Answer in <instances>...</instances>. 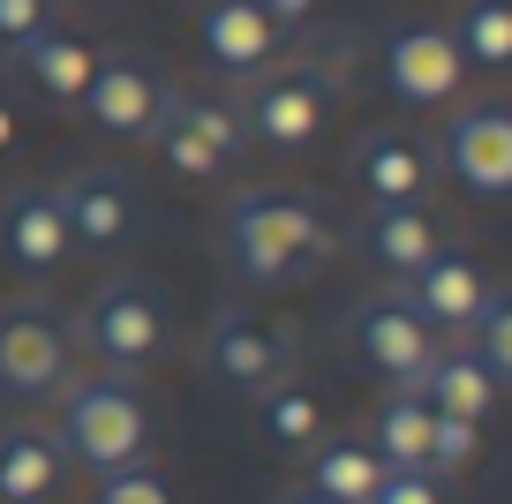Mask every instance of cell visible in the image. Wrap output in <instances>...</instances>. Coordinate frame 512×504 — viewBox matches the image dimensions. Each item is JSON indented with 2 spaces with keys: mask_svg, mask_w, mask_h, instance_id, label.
I'll use <instances>...</instances> for the list:
<instances>
[{
  "mask_svg": "<svg viewBox=\"0 0 512 504\" xmlns=\"http://www.w3.org/2000/svg\"><path fill=\"white\" fill-rule=\"evenodd\" d=\"M76 8H106V0H76Z\"/></svg>",
  "mask_w": 512,
  "mask_h": 504,
  "instance_id": "33",
  "label": "cell"
},
{
  "mask_svg": "<svg viewBox=\"0 0 512 504\" xmlns=\"http://www.w3.org/2000/svg\"><path fill=\"white\" fill-rule=\"evenodd\" d=\"M400 301L437 331V339H445V331H475V316H482V301H490V286H482V271L467 264V256L437 249L422 271H407V279H400Z\"/></svg>",
  "mask_w": 512,
  "mask_h": 504,
  "instance_id": "14",
  "label": "cell"
},
{
  "mask_svg": "<svg viewBox=\"0 0 512 504\" xmlns=\"http://www.w3.org/2000/svg\"><path fill=\"white\" fill-rule=\"evenodd\" d=\"M76 369V324L46 301H0V392L53 399Z\"/></svg>",
  "mask_w": 512,
  "mask_h": 504,
  "instance_id": "6",
  "label": "cell"
},
{
  "mask_svg": "<svg viewBox=\"0 0 512 504\" xmlns=\"http://www.w3.org/2000/svg\"><path fill=\"white\" fill-rule=\"evenodd\" d=\"M422 407H430V414H460V422H490V407H497V384H490V369H482L475 362V354H437V362H430V377H422Z\"/></svg>",
  "mask_w": 512,
  "mask_h": 504,
  "instance_id": "20",
  "label": "cell"
},
{
  "mask_svg": "<svg viewBox=\"0 0 512 504\" xmlns=\"http://www.w3.org/2000/svg\"><path fill=\"white\" fill-rule=\"evenodd\" d=\"M16 136H23V113H16V106H8V98H0V158L16 151Z\"/></svg>",
  "mask_w": 512,
  "mask_h": 504,
  "instance_id": "31",
  "label": "cell"
},
{
  "mask_svg": "<svg viewBox=\"0 0 512 504\" xmlns=\"http://www.w3.org/2000/svg\"><path fill=\"white\" fill-rule=\"evenodd\" d=\"M354 354H362L392 392H422V377H430V362L445 354V339H437V331L422 324L400 294H392V301L354 309Z\"/></svg>",
  "mask_w": 512,
  "mask_h": 504,
  "instance_id": "9",
  "label": "cell"
},
{
  "mask_svg": "<svg viewBox=\"0 0 512 504\" xmlns=\"http://www.w3.org/2000/svg\"><path fill=\"white\" fill-rule=\"evenodd\" d=\"M475 444H482V422H460V414H437L430 422V482H445V474H467L475 467Z\"/></svg>",
  "mask_w": 512,
  "mask_h": 504,
  "instance_id": "26",
  "label": "cell"
},
{
  "mask_svg": "<svg viewBox=\"0 0 512 504\" xmlns=\"http://www.w3.org/2000/svg\"><path fill=\"white\" fill-rule=\"evenodd\" d=\"M256 8H264L279 31H287V23H309V16H317V0H256Z\"/></svg>",
  "mask_w": 512,
  "mask_h": 504,
  "instance_id": "30",
  "label": "cell"
},
{
  "mask_svg": "<svg viewBox=\"0 0 512 504\" xmlns=\"http://www.w3.org/2000/svg\"><path fill=\"white\" fill-rule=\"evenodd\" d=\"M204 377H219L241 399H264L294 377V339L249 309H219L204 324Z\"/></svg>",
  "mask_w": 512,
  "mask_h": 504,
  "instance_id": "7",
  "label": "cell"
},
{
  "mask_svg": "<svg viewBox=\"0 0 512 504\" xmlns=\"http://www.w3.org/2000/svg\"><path fill=\"white\" fill-rule=\"evenodd\" d=\"M53 437H61V452L76 459V467H91L98 482H106V474H121V467H144L151 407H144V392H136V377L91 369V377L53 392Z\"/></svg>",
  "mask_w": 512,
  "mask_h": 504,
  "instance_id": "2",
  "label": "cell"
},
{
  "mask_svg": "<svg viewBox=\"0 0 512 504\" xmlns=\"http://www.w3.org/2000/svg\"><path fill=\"white\" fill-rule=\"evenodd\" d=\"M226 234V256L249 286H287V279H309V271L332 256V226L309 196H279V189H249L226 204L219 219Z\"/></svg>",
  "mask_w": 512,
  "mask_h": 504,
  "instance_id": "1",
  "label": "cell"
},
{
  "mask_svg": "<svg viewBox=\"0 0 512 504\" xmlns=\"http://www.w3.org/2000/svg\"><path fill=\"white\" fill-rule=\"evenodd\" d=\"M256 407H264V437H272V444H287V452H294V444H317V437H324V407H317L309 392H294V384L264 392Z\"/></svg>",
  "mask_w": 512,
  "mask_h": 504,
  "instance_id": "24",
  "label": "cell"
},
{
  "mask_svg": "<svg viewBox=\"0 0 512 504\" xmlns=\"http://www.w3.org/2000/svg\"><path fill=\"white\" fill-rule=\"evenodd\" d=\"M98 504H174V489H166V474L151 467H121L98 482Z\"/></svg>",
  "mask_w": 512,
  "mask_h": 504,
  "instance_id": "27",
  "label": "cell"
},
{
  "mask_svg": "<svg viewBox=\"0 0 512 504\" xmlns=\"http://www.w3.org/2000/svg\"><path fill=\"white\" fill-rule=\"evenodd\" d=\"M8 68H16L46 106H76V98L91 91V76H98V53H91V38H76V31H38L31 46L8 53Z\"/></svg>",
  "mask_w": 512,
  "mask_h": 504,
  "instance_id": "17",
  "label": "cell"
},
{
  "mask_svg": "<svg viewBox=\"0 0 512 504\" xmlns=\"http://www.w3.org/2000/svg\"><path fill=\"white\" fill-rule=\"evenodd\" d=\"M151 143H159V166L181 181H219L226 166L241 158V113L234 98H204V91H181L166 83L159 98V121H151Z\"/></svg>",
  "mask_w": 512,
  "mask_h": 504,
  "instance_id": "4",
  "label": "cell"
},
{
  "mask_svg": "<svg viewBox=\"0 0 512 504\" xmlns=\"http://www.w3.org/2000/svg\"><path fill=\"white\" fill-rule=\"evenodd\" d=\"M234 113H241V136L264 143V151H309L332 121V83H324V68H264L234 98Z\"/></svg>",
  "mask_w": 512,
  "mask_h": 504,
  "instance_id": "5",
  "label": "cell"
},
{
  "mask_svg": "<svg viewBox=\"0 0 512 504\" xmlns=\"http://www.w3.org/2000/svg\"><path fill=\"white\" fill-rule=\"evenodd\" d=\"M347 166H354V189H362L369 204H415V196L430 189V143L392 136V128L362 136Z\"/></svg>",
  "mask_w": 512,
  "mask_h": 504,
  "instance_id": "16",
  "label": "cell"
},
{
  "mask_svg": "<svg viewBox=\"0 0 512 504\" xmlns=\"http://www.w3.org/2000/svg\"><path fill=\"white\" fill-rule=\"evenodd\" d=\"M377 504H445V489H437L430 474H392V467H384Z\"/></svg>",
  "mask_w": 512,
  "mask_h": 504,
  "instance_id": "29",
  "label": "cell"
},
{
  "mask_svg": "<svg viewBox=\"0 0 512 504\" xmlns=\"http://www.w3.org/2000/svg\"><path fill=\"white\" fill-rule=\"evenodd\" d=\"M279 504H324V497H317V489H294V497H279Z\"/></svg>",
  "mask_w": 512,
  "mask_h": 504,
  "instance_id": "32",
  "label": "cell"
},
{
  "mask_svg": "<svg viewBox=\"0 0 512 504\" xmlns=\"http://www.w3.org/2000/svg\"><path fill=\"white\" fill-rule=\"evenodd\" d=\"M430 422H437V414L422 407L415 392H392V399L377 407V429H369V452H377L392 474H422V467H430Z\"/></svg>",
  "mask_w": 512,
  "mask_h": 504,
  "instance_id": "22",
  "label": "cell"
},
{
  "mask_svg": "<svg viewBox=\"0 0 512 504\" xmlns=\"http://www.w3.org/2000/svg\"><path fill=\"white\" fill-rule=\"evenodd\" d=\"M61 474H68V452L53 429H31V422L0 429V504H46L61 489Z\"/></svg>",
  "mask_w": 512,
  "mask_h": 504,
  "instance_id": "18",
  "label": "cell"
},
{
  "mask_svg": "<svg viewBox=\"0 0 512 504\" xmlns=\"http://www.w3.org/2000/svg\"><path fill=\"white\" fill-rule=\"evenodd\" d=\"M362 249L377 256L392 279H407V271H422L437 256V226H430V211H415V204H377L362 219Z\"/></svg>",
  "mask_w": 512,
  "mask_h": 504,
  "instance_id": "19",
  "label": "cell"
},
{
  "mask_svg": "<svg viewBox=\"0 0 512 504\" xmlns=\"http://www.w3.org/2000/svg\"><path fill=\"white\" fill-rule=\"evenodd\" d=\"M38 31H53V0H0V46L8 53L31 46Z\"/></svg>",
  "mask_w": 512,
  "mask_h": 504,
  "instance_id": "28",
  "label": "cell"
},
{
  "mask_svg": "<svg viewBox=\"0 0 512 504\" xmlns=\"http://www.w3.org/2000/svg\"><path fill=\"white\" fill-rule=\"evenodd\" d=\"M0 256L16 271H31V279H53V271L76 256L68 219H61V196L38 189V181H23V189L0 196Z\"/></svg>",
  "mask_w": 512,
  "mask_h": 504,
  "instance_id": "12",
  "label": "cell"
},
{
  "mask_svg": "<svg viewBox=\"0 0 512 504\" xmlns=\"http://www.w3.org/2000/svg\"><path fill=\"white\" fill-rule=\"evenodd\" d=\"M467 339H475V362L490 369V384H505L512 392V294H490L482 301V316H475V331H467Z\"/></svg>",
  "mask_w": 512,
  "mask_h": 504,
  "instance_id": "25",
  "label": "cell"
},
{
  "mask_svg": "<svg viewBox=\"0 0 512 504\" xmlns=\"http://www.w3.org/2000/svg\"><path fill=\"white\" fill-rule=\"evenodd\" d=\"M467 83V53L445 23H407L384 38V91L400 106H445Z\"/></svg>",
  "mask_w": 512,
  "mask_h": 504,
  "instance_id": "10",
  "label": "cell"
},
{
  "mask_svg": "<svg viewBox=\"0 0 512 504\" xmlns=\"http://www.w3.org/2000/svg\"><path fill=\"white\" fill-rule=\"evenodd\" d=\"M61 219H68V241H76L83 256H113L136 241V226H144V204H136V181L121 174V166H76V174L61 181Z\"/></svg>",
  "mask_w": 512,
  "mask_h": 504,
  "instance_id": "8",
  "label": "cell"
},
{
  "mask_svg": "<svg viewBox=\"0 0 512 504\" xmlns=\"http://www.w3.org/2000/svg\"><path fill=\"white\" fill-rule=\"evenodd\" d=\"M159 98H166V83L151 76L144 61L113 53V61H98L91 91H83L76 106H83V121H91L98 136H151V121H159Z\"/></svg>",
  "mask_w": 512,
  "mask_h": 504,
  "instance_id": "13",
  "label": "cell"
},
{
  "mask_svg": "<svg viewBox=\"0 0 512 504\" xmlns=\"http://www.w3.org/2000/svg\"><path fill=\"white\" fill-rule=\"evenodd\" d=\"M76 347L91 354L106 377H136V369H151L166 347H174V309H166V294H159L151 279L113 271V279L83 301Z\"/></svg>",
  "mask_w": 512,
  "mask_h": 504,
  "instance_id": "3",
  "label": "cell"
},
{
  "mask_svg": "<svg viewBox=\"0 0 512 504\" xmlns=\"http://www.w3.org/2000/svg\"><path fill=\"white\" fill-rule=\"evenodd\" d=\"M196 31H204V61L219 68V76H264L279 38H287L256 0H204Z\"/></svg>",
  "mask_w": 512,
  "mask_h": 504,
  "instance_id": "15",
  "label": "cell"
},
{
  "mask_svg": "<svg viewBox=\"0 0 512 504\" xmlns=\"http://www.w3.org/2000/svg\"><path fill=\"white\" fill-rule=\"evenodd\" d=\"M377 482H384V459L362 437L317 444V459H309V489L324 504H377Z\"/></svg>",
  "mask_w": 512,
  "mask_h": 504,
  "instance_id": "21",
  "label": "cell"
},
{
  "mask_svg": "<svg viewBox=\"0 0 512 504\" xmlns=\"http://www.w3.org/2000/svg\"><path fill=\"white\" fill-rule=\"evenodd\" d=\"M452 38H460L467 68H512V0H467Z\"/></svg>",
  "mask_w": 512,
  "mask_h": 504,
  "instance_id": "23",
  "label": "cell"
},
{
  "mask_svg": "<svg viewBox=\"0 0 512 504\" xmlns=\"http://www.w3.org/2000/svg\"><path fill=\"white\" fill-rule=\"evenodd\" d=\"M437 151L467 196H512V106H497V98L460 106Z\"/></svg>",
  "mask_w": 512,
  "mask_h": 504,
  "instance_id": "11",
  "label": "cell"
}]
</instances>
